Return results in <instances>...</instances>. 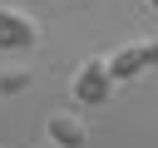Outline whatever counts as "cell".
<instances>
[{"label": "cell", "mask_w": 158, "mask_h": 148, "mask_svg": "<svg viewBox=\"0 0 158 148\" xmlns=\"http://www.w3.org/2000/svg\"><path fill=\"white\" fill-rule=\"evenodd\" d=\"M109 59V74L118 79V84H128V79H138L143 69H158V39H128V44H118L114 54H104Z\"/></svg>", "instance_id": "2"}, {"label": "cell", "mask_w": 158, "mask_h": 148, "mask_svg": "<svg viewBox=\"0 0 158 148\" xmlns=\"http://www.w3.org/2000/svg\"><path fill=\"white\" fill-rule=\"evenodd\" d=\"M44 138L59 143V148H84V143H89V128H84L74 113H49V118H44Z\"/></svg>", "instance_id": "4"}, {"label": "cell", "mask_w": 158, "mask_h": 148, "mask_svg": "<svg viewBox=\"0 0 158 148\" xmlns=\"http://www.w3.org/2000/svg\"><path fill=\"white\" fill-rule=\"evenodd\" d=\"M35 148H59V143H49V138H44V143H35Z\"/></svg>", "instance_id": "6"}, {"label": "cell", "mask_w": 158, "mask_h": 148, "mask_svg": "<svg viewBox=\"0 0 158 148\" xmlns=\"http://www.w3.org/2000/svg\"><path fill=\"white\" fill-rule=\"evenodd\" d=\"M0 5H15V0H0Z\"/></svg>", "instance_id": "8"}, {"label": "cell", "mask_w": 158, "mask_h": 148, "mask_svg": "<svg viewBox=\"0 0 158 148\" xmlns=\"http://www.w3.org/2000/svg\"><path fill=\"white\" fill-rule=\"evenodd\" d=\"M35 44H40L35 15H25L20 5H0V54H25Z\"/></svg>", "instance_id": "3"}, {"label": "cell", "mask_w": 158, "mask_h": 148, "mask_svg": "<svg viewBox=\"0 0 158 148\" xmlns=\"http://www.w3.org/2000/svg\"><path fill=\"white\" fill-rule=\"evenodd\" d=\"M30 84H35V69H25V64H10V69H0V94H5V99L25 94Z\"/></svg>", "instance_id": "5"}, {"label": "cell", "mask_w": 158, "mask_h": 148, "mask_svg": "<svg viewBox=\"0 0 158 148\" xmlns=\"http://www.w3.org/2000/svg\"><path fill=\"white\" fill-rule=\"evenodd\" d=\"M143 5H153V10H158V0H143Z\"/></svg>", "instance_id": "7"}, {"label": "cell", "mask_w": 158, "mask_h": 148, "mask_svg": "<svg viewBox=\"0 0 158 148\" xmlns=\"http://www.w3.org/2000/svg\"><path fill=\"white\" fill-rule=\"evenodd\" d=\"M114 89H118V79L109 74V59H104V54H89V59H79V64H74L69 94H74V104H79V109H104V104L114 99Z\"/></svg>", "instance_id": "1"}]
</instances>
